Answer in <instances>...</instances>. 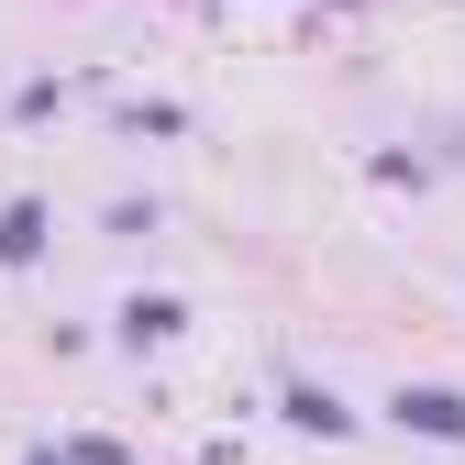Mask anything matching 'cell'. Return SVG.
Listing matches in <instances>:
<instances>
[{
    "label": "cell",
    "mask_w": 465,
    "mask_h": 465,
    "mask_svg": "<svg viewBox=\"0 0 465 465\" xmlns=\"http://www.w3.org/2000/svg\"><path fill=\"white\" fill-rule=\"evenodd\" d=\"M399 421H411V432H443V443H454V432H465V399H454V388H399Z\"/></svg>",
    "instance_id": "1"
},
{
    "label": "cell",
    "mask_w": 465,
    "mask_h": 465,
    "mask_svg": "<svg viewBox=\"0 0 465 465\" xmlns=\"http://www.w3.org/2000/svg\"><path fill=\"white\" fill-rule=\"evenodd\" d=\"M34 244H45V211L12 200V211H0V255H34Z\"/></svg>",
    "instance_id": "2"
},
{
    "label": "cell",
    "mask_w": 465,
    "mask_h": 465,
    "mask_svg": "<svg viewBox=\"0 0 465 465\" xmlns=\"http://www.w3.org/2000/svg\"><path fill=\"white\" fill-rule=\"evenodd\" d=\"M288 421H311V432H343V411H332L322 388H288Z\"/></svg>",
    "instance_id": "3"
}]
</instances>
